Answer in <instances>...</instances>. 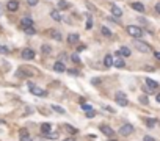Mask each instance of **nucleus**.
Here are the masks:
<instances>
[{
  "instance_id": "5701e85b",
  "label": "nucleus",
  "mask_w": 160,
  "mask_h": 141,
  "mask_svg": "<svg viewBox=\"0 0 160 141\" xmlns=\"http://www.w3.org/2000/svg\"><path fill=\"white\" fill-rule=\"evenodd\" d=\"M57 5H58L60 9H68L69 8V2H66V0H60Z\"/></svg>"
},
{
  "instance_id": "6ab92c4d",
  "label": "nucleus",
  "mask_w": 160,
  "mask_h": 141,
  "mask_svg": "<svg viewBox=\"0 0 160 141\" xmlns=\"http://www.w3.org/2000/svg\"><path fill=\"white\" fill-rule=\"evenodd\" d=\"M50 17L53 20H57V22H60V20H61V14H60V11H57V9H53V11H50Z\"/></svg>"
},
{
  "instance_id": "f03ea898",
  "label": "nucleus",
  "mask_w": 160,
  "mask_h": 141,
  "mask_svg": "<svg viewBox=\"0 0 160 141\" xmlns=\"http://www.w3.org/2000/svg\"><path fill=\"white\" fill-rule=\"evenodd\" d=\"M115 100H116V104L119 107H127L129 105L127 96H126V93H123V91H118V93L115 94Z\"/></svg>"
},
{
  "instance_id": "a878e982",
  "label": "nucleus",
  "mask_w": 160,
  "mask_h": 141,
  "mask_svg": "<svg viewBox=\"0 0 160 141\" xmlns=\"http://www.w3.org/2000/svg\"><path fill=\"white\" fill-rule=\"evenodd\" d=\"M52 38H55L57 41H61V39H63L61 33H60V31H57V30H52Z\"/></svg>"
},
{
  "instance_id": "37998d69",
  "label": "nucleus",
  "mask_w": 160,
  "mask_h": 141,
  "mask_svg": "<svg viewBox=\"0 0 160 141\" xmlns=\"http://www.w3.org/2000/svg\"><path fill=\"white\" fill-rule=\"evenodd\" d=\"M156 100H157L159 104H160V94H157V96H156Z\"/></svg>"
},
{
  "instance_id": "9b49d317",
  "label": "nucleus",
  "mask_w": 160,
  "mask_h": 141,
  "mask_svg": "<svg viewBox=\"0 0 160 141\" xmlns=\"http://www.w3.org/2000/svg\"><path fill=\"white\" fill-rule=\"evenodd\" d=\"M130 7H132V9H135V11H138V13H145V5L140 3V2L130 3Z\"/></svg>"
},
{
  "instance_id": "c03bdc74",
  "label": "nucleus",
  "mask_w": 160,
  "mask_h": 141,
  "mask_svg": "<svg viewBox=\"0 0 160 141\" xmlns=\"http://www.w3.org/2000/svg\"><path fill=\"white\" fill-rule=\"evenodd\" d=\"M108 141H116V140H115V138H113V140H108Z\"/></svg>"
},
{
  "instance_id": "7c9ffc66",
  "label": "nucleus",
  "mask_w": 160,
  "mask_h": 141,
  "mask_svg": "<svg viewBox=\"0 0 160 141\" xmlns=\"http://www.w3.org/2000/svg\"><path fill=\"white\" fill-rule=\"evenodd\" d=\"M94 116H96V111H94V110L86 111V118H88V119H91V118H94Z\"/></svg>"
},
{
  "instance_id": "9d476101",
  "label": "nucleus",
  "mask_w": 160,
  "mask_h": 141,
  "mask_svg": "<svg viewBox=\"0 0 160 141\" xmlns=\"http://www.w3.org/2000/svg\"><path fill=\"white\" fill-rule=\"evenodd\" d=\"M20 25L24 27V28H27V27H33V20L28 17V16H24V17L20 19Z\"/></svg>"
},
{
  "instance_id": "6e6552de",
  "label": "nucleus",
  "mask_w": 160,
  "mask_h": 141,
  "mask_svg": "<svg viewBox=\"0 0 160 141\" xmlns=\"http://www.w3.org/2000/svg\"><path fill=\"white\" fill-rule=\"evenodd\" d=\"M7 8H8V11H18L19 9V2L18 0H9V2L7 3Z\"/></svg>"
},
{
  "instance_id": "2eb2a0df",
  "label": "nucleus",
  "mask_w": 160,
  "mask_h": 141,
  "mask_svg": "<svg viewBox=\"0 0 160 141\" xmlns=\"http://www.w3.org/2000/svg\"><path fill=\"white\" fill-rule=\"evenodd\" d=\"M31 75H33V72H31V70H28V69L18 70V77H31Z\"/></svg>"
},
{
  "instance_id": "dca6fc26",
  "label": "nucleus",
  "mask_w": 160,
  "mask_h": 141,
  "mask_svg": "<svg viewBox=\"0 0 160 141\" xmlns=\"http://www.w3.org/2000/svg\"><path fill=\"white\" fill-rule=\"evenodd\" d=\"M50 130H52L50 122H42V124H41V133H49Z\"/></svg>"
},
{
  "instance_id": "412c9836",
  "label": "nucleus",
  "mask_w": 160,
  "mask_h": 141,
  "mask_svg": "<svg viewBox=\"0 0 160 141\" xmlns=\"http://www.w3.org/2000/svg\"><path fill=\"white\" fill-rule=\"evenodd\" d=\"M19 138H20V141H33L31 138H30V135L25 132V130H20V135H19Z\"/></svg>"
},
{
  "instance_id": "ea45409f",
  "label": "nucleus",
  "mask_w": 160,
  "mask_h": 141,
  "mask_svg": "<svg viewBox=\"0 0 160 141\" xmlns=\"http://www.w3.org/2000/svg\"><path fill=\"white\" fill-rule=\"evenodd\" d=\"M63 141H75V138H72V137H69V138H64Z\"/></svg>"
},
{
  "instance_id": "4468645a",
  "label": "nucleus",
  "mask_w": 160,
  "mask_h": 141,
  "mask_svg": "<svg viewBox=\"0 0 160 141\" xmlns=\"http://www.w3.org/2000/svg\"><path fill=\"white\" fill-rule=\"evenodd\" d=\"M113 66L118 68V69H124V68H126V63H124V60L116 58V60H113Z\"/></svg>"
},
{
  "instance_id": "c756f323",
  "label": "nucleus",
  "mask_w": 160,
  "mask_h": 141,
  "mask_svg": "<svg viewBox=\"0 0 160 141\" xmlns=\"http://www.w3.org/2000/svg\"><path fill=\"white\" fill-rule=\"evenodd\" d=\"M82 110H83V111L86 113V111L93 110V105H90V104H82Z\"/></svg>"
},
{
  "instance_id": "e433bc0d",
  "label": "nucleus",
  "mask_w": 160,
  "mask_h": 141,
  "mask_svg": "<svg viewBox=\"0 0 160 141\" xmlns=\"http://www.w3.org/2000/svg\"><path fill=\"white\" fill-rule=\"evenodd\" d=\"M138 100L141 102V104H145V105H148V97H145V96H141V97H140Z\"/></svg>"
},
{
  "instance_id": "f8f14e48",
  "label": "nucleus",
  "mask_w": 160,
  "mask_h": 141,
  "mask_svg": "<svg viewBox=\"0 0 160 141\" xmlns=\"http://www.w3.org/2000/svg\"><path fill=\"white\" fill-rule=\"evenodd\" d=\"M63 129L68 133H71V135H77V133H79V130H77L74 126H71V124H63Z\"/></svg>"
},
{
  "instance_id": "f3484780",
  "label": "nucleus",
  "mask_w": 160,
  "mask_h": 141,
  "mask_svg": "<svg viewBox=\"0 0 160 141\" xmlns=\"http://www.w3.org/2000/svg\"><path fill=\"white\" fill-rule=\"evenodd\" d=\"M104 64H105V68H112L113 66V57L112 55H105V58H104Z\"/></svg>"
},
{
  "instance_id": "f257e3e1",
  "label": "nucleus",
  "mask_w": 160,
  "mask_h": 141,
  "mask_svg": "<svg viewBox=\"0 0 160 141\" xmlns=\"http://www.w3.org/2000/svg\"><path fill=\"white\" fill-rule=\"evenodd\" d=\"M126 30H127V33L130 36L137 38V39H140V38L143 36V30L140 28V27H137V25H127V27H126Z\"/></svg>"
},
{
  "instance_id": "c9c22d12",
  "label": "nucleus",
  "mask_w": 160,
  "mask_h": 141,
  "mask_svg": "<svg viewBox=\"0 0 160 141\" xmlns=\"http://www.w3.org/2000/svg\"><path fill=\"white\" fill-rule=\"evenodd\" d=\"M27 3H28L30 7H36V5H38V0H27Z\"/></svg>"
},
{
  "instance_id": "1a4fd4ad",
  "label": "nucleus",
  "mask_w": 160,
  "mask_h": 141,
  "mask_svg": "<svg viewBox=\"0 0 160 141\" xmlns=\"http://www.w3.org/2000/svg\"><path fill=\"white\" fill-rule=\"evenodd\" d=\"M53 70H55V72H58V74H63L64 70H66L64 63L63 61H57V63L53 64Z\"/></svg>"
},
{
  "instance_id": "423d86ee",
  "label": "nucleus",
  "mask_w": 160,
  "mask_h": 141,
  "mask_svg": "<svg viewBox=\"0 0 160 141\" xmlns=\"http://www.w3.org/2000/svg\"><path fill=\"white\" fill-rule=\"evenodd\" d=\"M99 129H101V132L105 135V137H108V138H112L113 135H115V130L110 127V126H107V124H102V126L99 127Z\"/></svg>"
},
{
  "instance_id": "2f4dec72",
  "label": "nucleus",
  "mask_w": 160,
  "mask_h": 141,
  "mask_svg": "<svg viewBox=\"0 0 160 141\" xmlns=\"http://www.w3.org/2000/svg\"><path fill=\"white\" fill-rule=\"evenodd\" d=\"M146 126L148 127H154L156 126V121H154V119H146Z\"/></svg>"
},
{
  "instance_id": "4be33fe9",
  "label": "nucleus",
  "mask_w": 160,
  "mask_h": 141,
  "mask_svg": "<svg viewBox=\"0 0 160 141\" xmlns=\"http://www.w3.org/2000/svg\"><path fill=\"white\" fill-rule=\"evenodd\" d=\"M112 14H113V16H116V17H119V16L123 14V11H121V8H119V7L113 5V7H112Z\"/></svg>"
},
{
  "instance_id": "4c0bfd02",
  "label": "nucleus",
  "mask_w": 160,
  "mask_h": 141,
  "mask_svg": "<svg viewBox=\"0 0 160 141\" xmlns=\"http://www.w3.org/2000/svg\"><path fill=\"white\" fill-rule=\"evenodd\" d=\"M69 74H71V75H77L79 72H77V70H74V69H71V70H69Z\"/></svg>"
},
{
  "instance_id": "58836bf2",
  "label": "nucleus",
  "mask_w": 160,
  "mask_h": 141,
  "mask_svg": "<svg viewBox=\"0 0 160 141\" xmlns=\"http://www.w3.org/2000/svg\"><path fill=\"white\" fill-rule=\"evenodd\" d=\"M156 11L160 14V3H157V5H156Z\"/></svg>"
},
{
  "instance_id": "c85d7f7f",
  "label": "nucleus",
  "mask_w": 160,
  "mask_h": 141,
  "mask_svg": "<svg viewBox=\"0 0 160 141\" xmlns=\"http://www.w3.org/2000/svg\"><path fill=\"white\" fill-rule=\"evenodd\" d=\"M41 50H42V53H46V55H47V53H50V52H52V47H50V46H47V44H42Z\"/></svg>"
},
{
  "instance_id": "473e14b6",
  "label": "nucleus",
  "mask_w": 160,
  "mask_h": 141,
  "mask_svg": "<svg viewBox=\"0 0 160 141\" xmlns=\"http://www.w3.org/2000/svg\"><path fill=\"white\" fill-rule=\"evenodd\" d=\"M143 141H157V140L154 137H151V135H145V137H143Z\"/></svg>"
},
{
  "instance_id": "bb28decb",
  "label": "nucleus",
  "mask_w": 160,
  "mask_h": 141,
  "mask_svg": "<svg viewBox=\"0 0 160 141\" xmlns=\"http://www.w3.org/2000/svg\"><path fill=\"white\" fill-rule=\"evenodd\" d=\"M24 31H25V33L27 35H36V30H35V27H27V28H24Z\"/></svg>"
},
{
  "instance_id": "aec40b11",
  "label": "nucleus",
  "mask_w": 160,
  "mask_h": 141,
  "mask_svg": "<svg viewBox=\"0 0 160 141\" xmlns=\"http://www.w3.org/2000/svg\"><path fill=\"white\" fill-rule=\"evenodd\" d=\"M77 41H79V35H77V33H71L68 36V42H69V44H75Z\"/></svg>"
},
{
  "instance_id": "0eeeda50",
  "label": "nucleus",
  "mask_w": 160,
  "mask_h": 141,
  "mask_svg": "<svg viewBox=\"0 0 160 141\" xmlns=\"http://www.w3.org/2000/svg\"><path fill=\"white\" fill-rule=\"evenodd\" d=\"M22 58L24 60H33L35 58V50H31V49H24V50H22Z\"/></svg>"
},
{
  "instance_id": "a19ab883",
  "label": "nucleus",
  "mask_w": 160,
  "mask_h": 141,
  "mask_svg": "<svg viewBox=\"0 0 160 141\" xmlns=\"http://www.w3.org/2000/svg\"><path fill=\"white\" fill-rule=\"evenodd\" d=\"M0 52H3V53H7V52H8V49H5V47H0Z\"/></svg>"
},
{
  "instance_id": "20e7f679",
  "label": "nucleus",
  "mask_w": 160,
  "mask_h": 141,
  "mask_svg": "<svg viewBox=\"0 0 160 141\" xmlns=\"http://www.w3.org/2000/svg\"><path fill=\"white\" fill-rule=\"evenodd\" d=\"M119 133L123 135V137H129V135L134 133V126H132V124H123V126L119 127Z\"/></svg>"
},
{
  "instance_id": "72a5a7b5",
  "label": "nucleus",
  "mask_w": 160,
  "mask_h": 141,
  "mask_svg": "<svg viewBox=\"0 0 160 141\" xmlns=\"http://www.w3.org/2000/svg\"><path fill=\"white\" fill-rule=\"evenodd\" d=\"M93 27V19L90 17V16H88V20H86V30H90Z\"/></svg>"
},
{
  "instance_id": "b1692460",
  "label": "nucleus",
  "mask_w": 160,
  "mask_h": 141,
  "mask_svg": "<svg viewBox=\"0 0 160 141\" xmlns=\"http://www.w3.org/2000/svg\"><path fill=\"white\" fill-rule=\"evenodd\" d=\"M52 110L57 111V113H60V115H64V113H66V110H64V108H61L60 105H52Z\"/></svg>"
},
{
  "instance_id": "79ce46f5",
  "label": "nucleus",
  "mask_w": 160,
  "mask_h": 141,
  "mask_svg": "<svg viewBox=\"0 0 160 141\" xmlns=\"http://www.w3.org/2000/svg\"><path fill=\"white\" fill-rule=\"evenodd\" d=\"M154 57H156L157 60H160V52H156V53H154Z\"/></svg>"
},
{
  "instance_id": "f704fd0d",
  "label": "nucleus",
  "mask_w": 160,
  "mask_h": 141,
  "mask_svg": "<svg viewBox=\"0 0 160 141\" xmlns=\"http://www.w3.org/2000/svg\"><path fill=\"white\" fill-rule=\"evenodd\" d=\"M71 60H72V61H74V63H80V57H79V55H77V53H74V55H72V57H71Z\"/></svg>"
},
{
  "instance_id": "ddd939ff",
  "label": "nucleus",
  "mask_w": 160,
  "mask_h": 141,
  "mask_svg": "<svg viewBox=\"0 0 160 141\" xmlns=\"http://www.w3.org/2000/svg\"><path fill=\"white\" fill-rule=\"evenodd\" d=\"M118 53H119V57H130V49L126 47V46H123L118 50Z\"/></svg>"
},
{
  "instance_id": "7ed1b4c3",
  "label": "nucleus",
  "mask_w": 160,
  "mask_h": 141,
  "mask_svg": "<svg viewBox=\"0 0 160 141\" xmlns=\"http://www.w3.org/2000/svg\"><path fill=\"white\" fill-rule=\"evenodd\" d=\"M135 49H137L138 52H141V53H149V52H151L149 44H146V42L141 41V39H137V41H135Z\"/></svg>"
},
{
  "instance_id": "393cba45",
  "label": "nucleus",
  "mask_w": 160,
  "mask_h": 141,
  "mask_svg": "<svg viewBox=\"0 0 160 141\" xmlns=\"http://www.w3.org/2000/svg\"><path fill=\"white\" fill-rule=\"evenodd\" d=\"M46 138H50V140H57L58 138V133L57 132H49V133H42Z\"/></svg>"
},
{
  "instance_id": "cd10ccee",
  "label": "nucleus",
  "mask_w": 160,
  "mask_h": 141,
  "mask_svg": "<svg viewBox=\"0 0 160 141\" xmlns=\"http://www.w3.org/2000/svg\"><path fill=\"white\" fill-rule=\"evenodd\" d=\"M101 30H102V35H104V36H107V38H108V36H112V30H110L108 27H102Z\"/></svg>"
},
{
  "instance_id": "a211bd4d",
  "label": "nucleus",
  "mask_w": 160,
  "mask_h": 141,
  "mask_svg": "<svg viewBox=\"0 0 160 141\" xmlns=\"http://www.w3.org/2000/svg\"><path fill=\"white\" fill-rule=\"evenodd\" d=\"M146 85L149 86L151 89H157L159 88V83L156 82V80H152V78H146Z\"/></svg>"
},
{
  "instance_id": "39448f33",
  "label": "nucleus",
  "mask_w": 160,
  "mask_h": 141,
  "mask_svg": "<svg viewBox=\"0 0 160 141\" xmlns=\"http://www.w3.org/2000/svg\"><path fill=\"white\" fill-rule=\"evenodd\" d=\"M28 88H30V91H31V94H35V96H39V97H46V96H47V91L38 88V86H35L33 83H28Z\"/></svg>"
}]
</instances>
